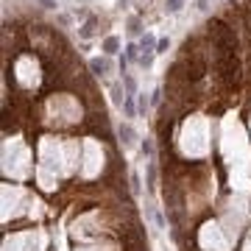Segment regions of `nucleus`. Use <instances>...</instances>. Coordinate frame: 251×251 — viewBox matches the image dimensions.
<instances>
[{
    "mask_svg": "<svg viewBox=\"0 0 251 251\" xmlns=\"http://www.w3.org/2000/svg\"><path fill=\"white\" fill-rule=\"evenodd\" d=\"M117 134H120V143H123V148H134L137 131H134L128 123H120V126H117Z\"/></svg>",
    "mask_w": 251,
    "mask_h": 251,
    "instance_id": "1",
    "label": "nucleus"
},
{
    "mask_svg": "<svg viewBox=\"0 0 251 251\" xmlns=\"http://www.w3.org/2000/svg\"><path fill=\"white\" fill-rule=\"evenodd\" d=\"M90 70L95 73V75H100V78H103V75L112 70V62H109V59H90Z\"/></svg>",
    "mask_w": 251,
    "mask_h": 251,
    "instance_id": "2",
    "label": "nucleus"
},
{
    "mask_svg": "<svg viewBox=\"0 0 251 251\" xmlns=\"http://www.w3.org/2000/svg\"><path fill=\"white\" fill-rule=\"evenodd\" d=\"M153 48H156V39H153V34H145L143 39H140V50H143V53H156Z\"/></svg>",
    "mask_w": 251,
    "mask_h": 251,
    "instance_id": "3",
    "label": "nucleus"
},
{
    "mask_svg": "<svg viewBox=\"0 0 251 251\" xmlns=\"http://www.w3.org/2000/svg\"><path fill=\"white\" fill-rule=\"evenodd\" d=\"M123 87H126V95H137V81L128 73H123Z\"/></svg>",
    "mask_w": 251,
    "mask_h": 251,
    "instance_id": "4",
    "label": "nucleus"
},
{
    "mask_svg": "<svg viewBox=\"0 0 251 251\" xmlns=\"http://www.w3.org/2000/svg\"><path fill=\"white\" fill-rule=\"evenodd\" d=\"M117 48H120V39H117V36H109L106 42H103V50H106L109 56H115V53H117Z\"/></svg>",
    "mask_w": 251,
    "mask_h": 251,
    "instance_id": "5",
    "label": "nucleus"
},
{
    "mask_svg": "<svg viewBox=\"0 0 251 251\" xmlns=\"http://www.w3.org/2000/svg\"><path fill=\"white\" fill-rule=\"evenodd\" d=\"M140 45H134V42H131V45L126 48V59H128V62H140Z\"/></svg>",
    "mask_w": 251,
    "mask_h": 251,
    "instance_id": "6",
    "label": "nucleus"
},
{
    "mask_svg": "<svg viewBox=\"0 0 251 251\" xmlns=\"http://www.w3.org/2000/svg\"><path fill=\"white\" fill-rule=\"evenodd\" d=\"M123 109H126V115H128V117H137V106H134V95H126V100H123Z\"/></svg>",
    "mask_w": 251,
    "mask_h": 251,
    "instance_id": "7",
    "label": "nucleus"
},
{
    "mask_svg": "<svg viewBox=\"0 0 251 251\" xmlns=\"http://www.w3.org/2000/svg\"><path fill=\"white\" fill-rule=\"evenodd\" d=\"M181 6H184V0H165V11H168V14L181 11Z\"/></svg>",
    "mask_w": 251,
    "mask_h": 251,
    "instance_id": "8",
    "label": "nucleus"
},
{
    "mask_svg": "<svg viewBox=\"0 0 251 251\" xmlns=\"http://www.w3.org/2000/svg\"><path fill=\"white\" fill-rule=\"evenodd\" d=\"M148 187H156V165H153V159H148Z\"/></svg>",
    "mask_w": 251,
    "mask_h": 251,
    "instance_id": "9",
    "label": "nucleus"
},
{
    "mask_svg": "<svg viewBox=\"0 0 251 251\" xmlns=\"http://www.w3.org/2000/svg\"><path fill=\"white\" fill-rule=\"evenodd\" d=\"M140 31H143V25H140V20H137V17H131V20H128V34H131V36H137Z\"/></svg>",
    "mask_w": 251,
    "mask_h": 251,
    "instance_id": "10",
    "label": "nucleus"
},
{
    "mask_svg": "<svg viewBox=\"0 0 251 251\" xmlns=\"http://www.w3.org/2000/svg\"><path fill=\"white\" fill-rule=\"evenodd\" d=\"M143 153L148 156V159H153V143L151 140H143Z\"/></svg>",
    "mask_w": 251,
    "mask_h": 251,
    "instance_id": "11",
    "label": "nucleus"
},
{
    "mask_svg": "<svg viewBox=\"0 0 251 251\" xmlns=\"http://www.w3.org/2000/svg\"><path fill=\"white\" fill-rule=\"evenodd\" d=\"M153 64V53H143L140 56V67H151Z\"/></svg>",
    "mask_w": 251,
    "mask_h": 251,
    "instance_id": "12",
    "label": "nucleus"
},
{
    "mask_svg": "<svg viewBox=\"0 0 251 251\" xmlns=\"http://www.w3.org/2000/svg\"><path fill=\"white\" fill-rule=\"evenodd\" d=\"M92 31H95V23H87V25L81 28L78 34H81V36H92Z\"/></svg>",
    "mask_w": 251,
    "mask_h": 251,
    "instance_id": "13",
    "label": "nucleus"
},
{
    "mask_svg": "<svg viewBox=\"0 0 251 251\" xmlns=\"http://www.w3.org/2000/svg\"><path fill=\"white\" fill-rule=\"evenodd\" d=\"M131 190H134V193H140V190H143V184H140V176H137V173H131Z\"/></svg>",
    "mask_w": 251,
    "mask_h": 251,
    "instance_id": "14",
    "label": "nucleus"
},
{
    "mask_svg": "<svg viewBox=\"0 0 251 251\" xmlns=\"http://www.w3.org/2000/svg\"><path fill=\"white\" fill-rule=\"evenodd\" d=\"M162 100V90H153V95H151V106H156Z\"/></svg>",
    "mask_w": 251,
    "mask_h": 251,
    "instance_id": "15",
    "label": "nucleus"
},
{
    "mask_svg": "<svg viewBox=\"0 0 251 251\" xmlns=\"http://www.w3.org/2000/svg\"><path fill=\"white\" fill-rule=\"evenodd\" d=\"M165 50H168V39H159L156 42V53H165Z\"/></svg>",
    "mask_w": 251,
    "mask_h": 251,
    "instance_id": "16",
    "label": "nucleus"
},
{
    "mask_svg": "<svg viewBox=\"0 0 251 251\" xmlns=\"http://www.w3.org/2000/svg\"><path fill=\"white\" fill-rule=\"evenodd\" d=\"M206 3H209V0H196V9L198 11H206Z\"/></svg>",
    "mask_w": 251,
    "mask_h": 251,
    "instance_id": "17",
    "label": "nucleus"
},
{
    "mask_svg": "<svg viewBox=\"0 0 251 251\" xmlns=\"http://www.w3.org/2000/svg\"><path fill=\"white\" fill-rule=\"evenodd\" d=\"M42 6H45V9H53L56 3H53V0H42Z\"/></svg>",
    "mask_w": 251,
    "mask_h": 251,
    "instance_id": "18",
    "label": "nucleus"
}]
</instances>
